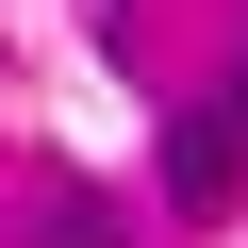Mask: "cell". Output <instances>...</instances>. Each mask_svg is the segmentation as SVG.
Returning <instances> with one entry per match:
<instances>
[{"mask_svg": "<svg viewBox=\"0 0 248 248\" xmlns=\"http://www.w3.org/2000/svg\"><path fill=\"white\" fill-rule=\"evenodd\" d=\"M166 182L215 215V182H232V133H215V116H182V133H166Z\"/></svg>", "mask_w": 248, "mask_h": 248, "instance_id": "6da1fadb", "label": "cell"}, {"mask_svg": "<svg viewBox=\"0 0 248 248\" xmlns=\"http://www.w3.org/2000/svg\"><path fill=\"white\" fill-rule=\"evenodd\" d=\"M50 248H116V215L99 199H50Z\"/></svg>", "mask_w": 248, "mask_h": 248, "instance_id": "7a4b0ae2", "label": "cell"}]
</instances>
